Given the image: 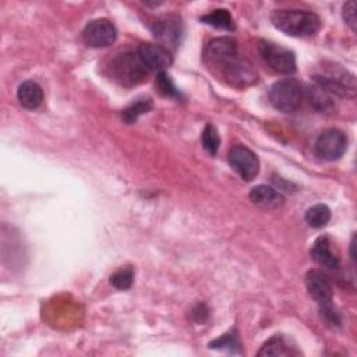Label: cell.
<instances>
[{
	"instance_id": "30bf717a",
	"label": "cell",
	"mask_w": 357,
	"mask_h": 357,
	"mask_svg": "<svg viewBox=\"0 0 357 357\" xmlns=\"http://www.w3.org/2000/svg\"><path fill=\"white\" fill-rule=\"evenodd\" d=\"M137 53L149 71H165L173 61L169 49L158 43H142Z\"/></svg>"
},
{
	"instance_id": "7402d4cb",
	"label": "cell",
	"mask_w": 357,
	"mask_h": 357,
	"mask_svg": "<svg viewBox=\"0 0 357 357\" xmlns=\"http://www.w3.org/2000/svg\"><path fill=\"white\" fill-rule=\"evenodd\" d=\"M134 282V269L132 266L127 265L120 269H117L112 276H110V284L119 290H127L132 286Z\"/></svg>"
},
{
	"instance_id": "8992f818",
	"label": "cell",
	"mask_w": 357,
	"mask_h": 357,
	"mask_svg": "<svg viewBox=\"0 0 357 357\" xmlns=\"http://www.w3.org/2000/svg\"><path fill=\"white\" fill-rule=\"evenodd\" d=\"M261 54L265 63L279 74H294L297 70L294 53L280 45L264 42L261 45Z\"/></svg>"
},
{
	"instance_id": "9a60e30c",
	"label": "cell",
	"mask_w": 357,
	"mask_h": 357,
	"mask_svg": "<svg viewBox=\"0 0 357 357\" xmlns=\"http://www.w3.org/2000/svg\"><path fill=\"white\" fill-rule=\"evenodd\" d=\"M17 99L22 107L28 110H33L40 106L43 100V91L38 82L28 79L18 86Z\"/></svg>"
},
{
	"instance_id": "5bb4252c",
	"label": "cell",
	"mask_w": 357,
	"mask_h": 357,
	"mask_svg": "<svg viewBox=\"0 0 357 357\" xmlns=\"http://www.w3.org/2000/svg\"><path fill=\"white\" fill-rule=\"evenodd\" d=\"M250 199L254 205L266 211L279 209L284 204V197L276 188L264 184L257 185L250 191Z\"/></svg>"
},
{
	"instance_id": "8fae6325",
	"label": "cell",
	"mask_w": 357,
	"mask_h": 357,
	"mask_svg": "<svg viewBox=\"0 0 357 357\" xmlns=\"http://www.w3.org/2000/svg\"><path fill=\"white\" fill-rule=\"evenodd\" d=\"M305 287L310 297L319 305V308L332 304V286L322 272L308 271L305 275Z\"/></svg>"
},
{
	"instance_id": "9c48e42d",
	"label": "cell",
	"mask_w": 357,
	"mask_h": 357,
	"mask_svg": "<svg viewBox=\"0 0 357 357\" xmlns=\"http://www.w3.org/2000/svg\"><path fill=\"white\" fill-rule=\"evenodd\" d=\"M153 36L160 42L163 47L174 49L180 43L183 26L181 21L176 15H166L158 20L152 26Z\"/></svg>"
},
{
	"instance_id": "7c38bea8",
	"label": "cell",
	"mask_w": 357,
	"mask_h": 357,
	"mask_svg": "<svg viewBox=\"0 0 357 357\" xmlns=\"http://www.w3.org/2000/svg\"><path fill=\"white\" fill-rule=\"evenodd\" d=\"M233 53H237V43L234 39L229 36L213 38L205 45L202 52V60L208 67H211Z\"/></svg>"
},
{
	"instance_id": "e0dca14e",
	"label": "cell",
	"mask_w": 357,
	"mask_h": 357,
	"mask_svg": "<svg viewBox=\"0 0 357 357\" xmlns=\"http://www.w3.org/2000/svg\"><path fill=\"white\" fill-rule=\"evenodd\" d=\"M308 96L311 99V103L314 105V107L321 112V113H326L333 110L335 103H333V96L326 92L324 88H321L319 85L314 84L310 89H308Z\"/></svg>"
},
{
	"instance_id": "ba28073f",
	"label": "cell",
	"mask_w": 357,
	"mask_h": 357,
	"mask_svg": "<svg viewBox=\"0 0 357 357\" xmlns=\"http://www.w3.org/2000/svg\"><path fill=\"white\" fill-rule=\"evenodd\" d=\"M82 40L91 47H107L116 42V26L106 18L89 21L82 29Z\"/></svg>"
},
{
	"instance_id": "d4e9b609",
	"label": "cell",
	"mask_w": 357,
	"mask_h": 357,
	"mask_svg": "<svg viewBox=\"0 0 357 357\" xmlns=\"http://www.w3.org/2000/svg\"><path fill=\"white\" fill-rule=\"evenodd\" d=\"M342 17L344 22L351 28V31H356V3L353 0L343 4Z\"/></svg>"
},
{
	"instance_id": "ffe728a7",
	"label": "cell",
	"mask_w": 357,
	"mask_h": 357,
	"mask_svg": "<svg viewBox=\"0 0 357 357\" xmlns=\"http://www.w3.org/2000/svg\"><path fill=\"white\" fill-rule=\"evenodd\" d=\"M331 220V209L325 204H315L305 211V222L315 229L324 227Z\"/></svg>"
},
{
	"instance_id": "ac0fdd59",
	"label": "cell",
	"mask_w": 357,
	"mask_h": 357,
	"mask_svg": "<svg viewBox=\"0 0 357 357\" xmlns=\"http://www.w3.org/2000/svg\"><path fill=\"white\" fill-rule=\"evenodd\" d=\"M201 21L206 25H211L213 28H219V29H226V31H231L234 28L233 25V18L231 14L225 10V8H216L205 15L201 17Z\"/></svg>"
},
{
	"instance_id": "3957f363",
	"label": "cell",
	"mask_w": 357,
	"mask_h": 357,
	"mask_svg": "<svg viewBox=\"0 0 357 357\" xmlns=\"http://www.w3.org/2000/svg\"><path fill=\"white\" fill-rule=\"evenodd\" d=\"M212 68H215L226 82L237 88H245L258 79V75L251 63L238 57V53L222 59L215 66H212Z\"/></svg>"
},
{
	"instance_id": "d6986e66",
	"label": "cell",
	"mask_w": 357,
	"mask_h": 357,
	"mask_svg": "<svg viewBox=\"0 0 357 357\" xmlns=\"http://www.w3.org/2000/svg\"><path fill=\"white\" fill-rule=\"evenodd\" d=\"M152 107H153L152 99H149V98L138 99L137 102L131 103L130 106H127V107L121 112V120H123L126 124H132V123H135V121L138 120L139 116L148 113Z\"/></svg>"
},
{
	"instance_id": "6da1fadb",
	"label": "cell",
	"mask_w": 357,
	"mask_h": 357,
	"mask_svg": "<svg viewBox=\"0 0 357 357\" xmlns=\"http://www.w3.org/2000/svg\"><path fill=\"white\" fill-rule=\"evenodd\" d=\"M271 22L276 29L296 38L314 36L321 28V20L315 13L297 8L273 10Z\"/></svg>"
},
{
	"instance_id": "52a82bcc",
	"label": "cell",
	"mask_w": 357,
	"mask_h": 357,
	"mask_svg": "<svg viewBox=\"0 0 357 357\" xmlns=\"http://www.w3.org/2000/svg\"><path fill=\"white\" fill-rule=\"evenodd\" d=\"M229 165L245 181H251L259 172V160L257 155L244 145H234L230 148Z\"/></svg>"
},
{
	"instance_id": "277c9868",
	"label": "cell",
	"mask_w": 357,
	"mask_h": 357,
	"mask_svg": "<svg viewBox=\"0 0 357 357\" xmlns=\"http://www.w3.org/2000/svg\"><path fill=\"white\" fill-rule=\"evenodd\" d=\"M271 105L283 113L296 112L304 99V88L301 82L294 78H286L276 81L269 89Z\"/></svg>"
},
{
	"instance_id": "484cf974",
	"label": "cell",
	"mask_w": 357,
	"mask_h": 357,
	"mask_svg": "<svg viewBox=\"0 0 357 357\" xmlns=\"http://www.w3.org/2000/svg\"><path fill=\"white\" fill-rule=\"evenodd\" d=\"M208 315H209V311H208V308H206L205 304H198V305L194 307V310L191 311L192 319H194L195 322H198V324L205 322L206 318H208Z\"/></svg>"
},
{
	"instance_id": "5b68a950",
	"label": "cell",
	"mask_w": 357,
	"mask_h": 357,
	"mask_svg": "<svg viewBox=\"0 0 357 357\" xmlns=\"http://www.w3.org/2000/svg\"><path fill=\"white\" fill-rule=\"evenodd\" d=\"M317 156L324 160L333 162L343 156L347 149V137L337 128H331L319 134L314 144Z\"/></svg>"
},
{
	"instance_id": "4fadbf2b",
	"label": "cell",
	"mask_w": 357,
	"mask_h": 357,
	"mask_svg": "<svg viewBox=\"0 0 357 357\" xmlns=\"http://www.w3.org/2000/svg\"><path fill=\"white\" fill-rule=\"evenodd\" d=\"M311 258L321 266L328 269H337L340 259L332 248V241L328 236L318 237L311 247Z\"/></svg>"
},
{
	"instance_id": "2e32d148",
	"label": "cell",
	"mask_w": 357,
	"mask_h": 357,
	"mask_svg": "<svg viewBox=\"0 0 357 357\" xmlns=\"http://www.w3.org/2000/svg\"><path fill=\"white\" fill-rule=\"evenodd\" d=\"M297 351L287 343L283 335H273L258 350V356H293Z\"/></svg>"
},
{
	"instance_id": "7a4b0ae2",
	"label": "cell",
	"mask_w": 357,
	"mask_h": 357,
	"mask_svg": "<svg viewBox=\"0 0 357 357\" xmlns=\"http://www.w3.org/2000/svg\"><path fill=\"white\" fill-rule=\"evenodd\" d=\"M109 73L119 85L131 88L145 79L149 70L142 63L137 52H124L117 54L109 64Z\"/></svg>"
},
{
	"instance_id": "44dd1931",
	"label": "cell",
	"mask_w": 357,
	"mask_h": 357,
	"mask_svg": "<svg viewBox=\"0 0 357 357\" xmlns=\"http://www.w3.org/2000/svg\"><path fill=\"white\" fill-rule=\"evenodd\" d=\"M201 144L204 149L209 155H216L219 145H220V137L218 134V130L212 124H206L201 132Z\"/></svg>"
},
{
	"instance_id": "603a6c76",
	"label": "cell",
	"mask_w": 357,
	"mask_h": 357,
	"mask_svg": "<svg viewBox=\"0 0 357 357\" xmlns=\"http://www.w3.org/2000/svg\"><path fill=\"white\" fill-rule=\"evenodd\" d=\"M209 347L216 349V350H226L230 353H240V342H238V337L234 331H230V332L225 333L223 336L212 340L209 343Z\"/></svg>"
},
{
	"instance_id": "cb8c5ba5",
	"label": "cell",
	"mask_w": 357,
	"mask_h": 357,
	"mask_svg": "<svg viewBox=\"0 0 357 357\" xmlns=\"http://www.w3.org/2000/svg\"><path fill=\"white\" fill-rule=\"evenodd\" d=\"M156 86L159 89V92L165 96H170V98H180V91L174 86L173 81L170 79V77L167 75L166 71H160L158 73L156 77Z\"/></svg>"
},
{
	"instance_id": "4316f807",
	"label": "cell",
	"mask_w": 357,
	"mask_h": 357,
	"mask_svg": "<svg viewBox=\"0 0 357 357\" xmlns=\"http://www.w3.org/2000/svg\"><path fill=\"white\" fill-rule=\"evenodd\" d=\"M354 247H356V241H354V236H353L351 243H350V258H351L353 264H354V259H356V257H354Z\"/></svg>"
}]
</instances>
